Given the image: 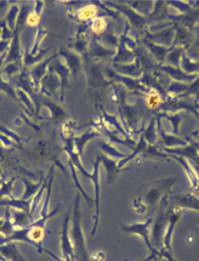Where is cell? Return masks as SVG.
<instances>
[{"mask_svg":"<svg viewBox=\"0 0 199 261\" xmlns=\"http://www.w3.org/2000/svg\"><path fill=\"white\" fill-rule=\"evenodd\" d=\"M96 13H97V9L92 5H88L80 10L79 17L81 21H86V20L93 18L96 15Z\"/></svg>","mask_w":199,"mask_h":261,"instance_id":"1","label":"cell"},{"mask_svg":"<svg viewBox=\"0 0 199 261\" xmlns=\"http://www.w3.org/2000/svg\"><path fill=\"white\" fill-rule=\"evenodd\" d=\"M104 253H96L93 255L92 260L94 261H103L105 259H101V256H103Z\"/></svg>","mask_w":199,"mask_h":261,"instance_id":"6","label":"cell"},{"mask_svg":"<svg viewBox=\"0 0 199 261\" xmlns=\"http://www.w3.org/2000/svg\"><path fill=\"white\" fill-rule=\"evenodd\" d=\"M39 22H40V17L36 13H31L27 17V23L30 26H36L39 24Z\"/></svg>","mask_w":199,"mask_h":261,"instance_id":"4","label":"cell"},{"mask_svg":"<svg viewBox=\"0 0 199 261\" xmlns=\"http://www.w3.org/2000/svg\"><path fill=\"white\" fill-rule=\"evenodd\" d=\"M31 237L34 240L41 239L43 237V230L39 227H36L31 232Z\"/></svg>","mask_w":199,"mask_h":261,"instance_id":"5","label":"cell"},{"mask_svg":"<svg viewBox=\"0 0 199 261\" xmlns=\"http://www.w3.org/2000/svg\"><path fill=\"white\" fill-rule=\"evenodd\" d=\"M106 27H107V22H105L104 19H98L92 24V29L97 34L104 32L106 30Z\"/></svg>","mask_w":199,"mask_h":261,"instance_id":"2","label":"cell"},{"mask_svg":"<svg viewBox=\"0 0 199 261\" xmlns=\"http://www.w3.org/2000/svg\"><path fill=\"white\" fill-rule=\"evenodd\" d=\"M160 103V97L157 93H152L147 97V105L150 108H157Z\"/></svg>","mask_w":199,"mask_h":261,"instance_id":"3","label":"cell"}]
</instances>
